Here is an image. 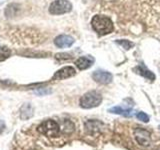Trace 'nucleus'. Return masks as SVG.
Here are the masks:
<instances>
[{
  "label": "nucleus",
  "mask_w": 160,
  "mask_h": 150,
  "mask_svg": "<svg viewBox=\"0 0 160 150\" xmlns=\"http://www.w3.org/2000/svg\"><path fill=\"white\" fill-rule=\"evenodd\" d=\"M91 25L99 35H106L114 30V25L111 19L103 15H95L91 20Z\"/></svg>",
  "instance_id": "obj_1"
},
{
  "label": "nucleus",
  "mask_w": 160,
  "mask_h": 150,
  "mask_svg": "<svg viewBox=\"0 0 160 150\" xmlns=\"http://www.w3.org/2000/svg\"><path fill=\"white\" fill-rule=\"evenodd\" d=\"M102 102V96L101 94L97 91H89L85 93L83 96L80 99V106L85 109L89 108H94L97 107Z\"/></svg>",
  "instance_id": "obj_2"
},
{
  "label": "nucleus",
  "mask_w": 160,
  "mask_h": 150,
  "mask_svg": "<svg viewBox=\"0 0 160 150\" xmlns=\"http://www.w3.org/2000/svg\"><path fill=\"white\" fill-rule=\"evenodd\" d=\"M60 127L56 121L52 119H48L43 121L38 126V131L48 137H55L59 133Z\"/></svg>",
  "instance_id": "obj_3"
},
{
  "label": "nucleus",
  "mask_w": 160,
  "mask_h": 150,
  "mask_svg": "<svg viewBox=\"0 0 160 150\" xmlns=\"http://www.w3.org/2000/svg\"><path fill=\"white\" fill-rule=\"evenodd\" d=\"M72 10V4L67 0H55L49 6V12L53 15H61Z\"/></svg>",
  "instance_id": "obj_4"
},
{
  "label": "nucleus",
  "mask_w": 160,
  "mask_h": 150,
  "mask_svg": "<svg viewBox=\"0 0 160 150\" xmlns=\"http://www.w3.org/2000/svg\"><path fill=\"white\" fill-rule=\"evenodd\" d=\"M92 78L98 83L109 84L112 81L113 76H112V74L108 71H104V70H96V71L93 72Z\"/></svg>",
  "instance_id": "obj_5"
},
{
  "label": "nucleus",
  "mask_w": 160,
  "mask_h": 150,
  "mask_svg": "<svg viewBox=\"0 0 160 150\" xmlns=\"http://www.w3.org/2000/svg\"><path fill=\"white\" fill-rule=\"evenodd\" d=\"M135 138H136V141L140 144L143 145V146H147L150 144L151 141V137H150V133L147 130L142 129V128H137L134 131Z\"/></svg>",
  "instance_id": "obj_6"
},
{
  "label": "nucleus",
  "mask_w": 160,
  "mask_h": 150,
  "mask_svg": "<svg viewBox=\"0 0 160 150\" xmlns=\"http://www.w3.org/2000/svg\"><path fill=\"white\" fill-rule=\"evenodd\" d=\"M76 71L72 66H65L63 68H61L58 71L55 72V74L53 75L52 80H63L69 77H72L75 75Z\"/></svg>",
  "instance_id": "obj_7"
},
{
  "label": "nucleus",
  "mask_w": 160,
  "mask_h": 150,
  "mask_svg": "<svg viewBox=\"0 0 160 150\" xmlns=\"http://www.w3.org/2000/svg\"><path fill=\"white\" fill-rule=\"evenodd\" d=\"M74 41L75 40L73 37L69 36V35L62 34V35H59V36H57L54 39V44L59 48H67V47L71 46V45L74 43Z\"/></svg>",
  "instance_id": "obj_8"
},
{
  "label": "nucleus",
  "mask_w": 160,
  "mask_h": 150,
  "mask_svg": "<svg viewBox=\"0 0 160 150\" xmlns=\"http://www.w3.org/2000/svg\"><path fill=\"white\" fill-rule=\"evenodd\" d=\"M93 62H94V59L92 57L82 56V57H79L76 61H75V64H76V66L80 70H85L89 67H91Z\"/></svg>",
  "instance_id": "obj_9"
},
{
  "label": "nucleus",
  "mask_w": 160,
  "mask_h": 150,
  "mask_svg": "<svg viewBox=\"0 0 160 150\" xmlns=\"http://www.w3.org/2000/svg\"><path fill=\"white\" fill-rule=\"evenodd\" d=\"M109 112L115 113V114H119V115H123V116H131V109L129 108H124L121 106H115L112 107L108 110Z\"/></svg>",
  "instance_id": "obj_10"
},
{
  "label": "nucleus",
  "mask_w": 160,
  "mask_h": 150,
  "mask_svg": "<svg viewBox=\"0 0 160 150\" xmlns=\"http://www.w3.org/2000/svg\"><path fill=\"white\" fill-rule=\"evenodd\" d=\"M137 71L139 74H141L142 76H144L145 78H147L149 80H151V81H153V80L155 79V75L151 72L149 71L148 69H146L144 66H139L137 67Z\"/></svg>",
  "instance_id": "obj_11"
},
{
  "label": "nucleus",
  "mask_w": 160,
  "mask_h": 150,
  "mask_svg": "<svg viewBox=\"0 0 160 150\" xmlns=\"http://www.w3.org/2000/svg\"><path fill=\"white\" fill-rule=\"evenodd\" d=\"M11 55V50L7 47H0V62L5 61Z\"/></svg>",
  "instance_id": "obj_12"
},
{
  "label": "nucleus",
  "mask_w": 160,
  "mask_h": 150,
  "mask_svg": "<svg viewBox=\"0 0 160 150\" xmlns=\"http://www.w3.org/2000/svg\"><path fill=\"white\" fill-rule=\"evenodd\" d=\"M119 45H121L122 48H124L125 50H129L133 46V43L128 41V40H125V39H122V40H117L116 41Z\"/></svg>",
  "instance_id": "obj_13"
},
{
  "label": "nucleus",
  "mask_w": 160,
  "mask_h": 150,
  "mask_svg": "<svg viewBox=\"0 0 160 150\" xmlns=\"http://www.w3.org/2000/svg\"><path fill=\"white\" fill-rule=\"evenodd\" d=\"M136 117L138 118V120H140V121H142V122H148L149 121V116L144 112H138L136 114Z\"/></svg>",
  "instance_id": "obj_14"
},
{
  "label": "nucleus",
  "mask_w": 160,
  "mask_h": 150,
  "mask_svg": "<svg viewBox=\"0 0 160 150\" xmlns=\"http://www.w3.org/2000/svg\"><path fill=\"white\" fill-rule=\"evenodd\" d=\"M55 58L58 60H65V59H70L71 56H70V54L68 53H58L55 55Z\"/></svg>",
  "instance_id": "obj_15"
},
{
  "label": "nucleus",
  "mask_w": 160,
  "mask_h": 150,
  "mask_svg": "<svg viewBox=\"0 0 160 150\" xmlns=\"http://www.w3.org/2000/svg\"><path fill=\"white\" fill-rule=\"evenodd\" d=\"M4 129H5V123L3 121H0V134L3 132Z\"/></svg>",
  "instance_id": "obj_16"
}]
</instances>
